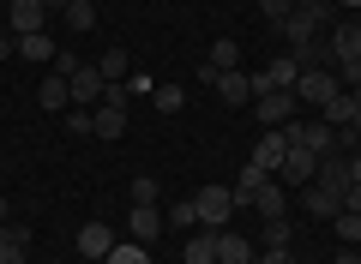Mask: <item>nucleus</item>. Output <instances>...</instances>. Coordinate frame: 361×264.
Here are the masks:
<instances>
[{
  "label": "nucleus",
  "instance_id": "bb28decb",
  "mask_svg": "<svg viewBox=\"0 0 361 264\" xmlns=\"http://www.w3.org/2000/svg\"><path fill=\"white\" fill-rule=\"evenodd\" d=\"M331 228H337V240H343V246H361V216H355V210H337Z\"/></svg>",
  "mask_w": 361,
  "mask_h": 264
},
{
  "label": "nucleus",
  "instance_id": "5701e85b",
  "mask_svg": "<svg viewBox=\"0 0 361 264\" xmlns=\"http://www.w3.org/2000/svg\"><path fill=\"white\" fill-rule=\"evenodd\" d=\"M253 210L265 216V222H277V216L289 210V199H283V187H277V180H271V187H265V192H259V199H253Z\"/></svg>",
  "mask_w": 361,
  "mask_h": 264
},
{
  "label": "nucleus",
  "instance_id": "c03bdc74",
  "mask_svg": "<svg viewBox=\"0 0 361 264\" xmlns=\"http://www.w3.org/2000/svg\"><path fill=\"white\" fill-rule=\"evenodd\" d=\"M0 240H6V228H0Z\"/></svg>",
  "mask_w": 361,
  "mask_h": 264
},
{
  "label": "nucleus",
  "instance_id": "f704fd0d",
  "mask_svg": "<svg viewBox=\"0 0 361 264\" xmlns=\"http://www.w3.org/2000/svg\"><path fill=\"white\" fill-rule=\"evenodd\" d=\"M253 264H295V258H289V246H265V252H253Z\"/></svg>",
  "mask_w": 361,
  "mask_h": 264
},
{
  "label": "nucleus",
  "instance_id": "ddd939ff",
  "mask_svg": "<svg viewBox=\"0 0 361 264\" xmlns=\"http://www.w3.org/2000/svg\"><path fill=\"white\" fill-rule=\"evenodd\" d=\"M217 90L223 102H229V108H241V102H253V73H241V66H229V73H217Z\"/></svg>",
  "mask_w": 361,
  "mask_h": 264
},
{
  "label": "nucleus",
  "instance_id": "2f4dec72",
  "mask_svg": "<svg viewBox=\"0 0 361 264\" xmlns=\"http://www.w3.org/2000/svg\"><path fill=\"white\" fill-rule=\"evenodd\" d=\"M211 66H217V73H229V66H235V42H229V37L211 49Z\"/></svg>",
  "mask_w": 361,
  "mask_h": 264
},
{
  "label": "nucleus",
  "instance_id": "a19ab883",
  "mask_svg": "<svg viewBox=\"0 0 361 264\" xmlns=\"http://www.w3.org/2000/svg\"><path fill=\"white\" fill-rule=\"evenodd\" d=\"M331 264H361V252H355V246H343V252H337Z\"/></svg>",
  "mask_w": 361,
  "mask_h": 264
},
{
  "label": "nucleus",
  "instance_id": "c756f323",
  "mask_svg": "<svg viewBox=\"0 0 361 264\" xmlns=\"http://www.w3.org/2000/svg\"><path fill=\"white\" fill-rule=\"evenodd\" d=\"M157 199H163V187L151 175H133V204H157Z\"/></svg>",
  "mask_w": 361,
  "mask_h": 264
},
{
  "label": "nucleus",
  "instance_id": "f03ea898",
  "mask_svg": "<svg viewBox=\"0 0 361 264\" xmlns=\"http://www.w3.org/2000/svg\"><path fill=\"white\" fill-rule=\"evenodd\" d=\"M337 90H343V78H337V66H313V73H301L295 78V102H331Z\"/></svg>",
  "mask_w": 361,
  "mask_h": 264
},
{
  "label": "nucleus",
  "instance_id": "a18cd8bd",
  "mask_svg": "<svg viewBox=\"0 0 361 264\" xmlns=\"http://www.w3.org/2000/svg\"><path fill=\"white\" fill-rule=\"evenodd\" d=\"M355 25H361V18H355Z\"/></svg>",
  "mask_w": 361,
  "mask_h": 264
},
{
  "label": "nucleus",
  "instance_id": "dca6fc26",
  "mask_svg": "<svg viewBox=\"0 0 361 264\" xmlns=\"http://www.w3.org/2000/svg\"><path fill=\"white\" fill-rule=\"evenodd\" d=\"M355 114H361V90H337V96L325 102V126H331V132H343Z\"/></svg>",
  "mask_w": 361,
  "mask_h": 264
},
{
  "label": "nucleus",
  "instance_id": "e433bc0d",
  "mask_svg": "<svg viewBox=\"0 0 361 264\" xmlns=\"http://www.w3.org/2000/svg\"><path fill=\"white\" fill-rule=\"evenodd\" d=\"M0 264H25V246L18 240H0Z\"/></svg>",
  "mask_w": 361,
  "mask_h": 264
},
{
  "label": "nucleus",
  "instance_id": "cd10ccee",
  "mask_svg": "<svg viewBox=\"0 0 361 264\" xmlns=\"http://www.w3.org/2000/svg\"><path fill=\"white\" fill-rule=\"evenodd\" d=\"M90 25H97V6H90V0H73V6H66V30H78V37H85Z\"/></svg>",
  "mask_w": 361,
  "mask_h": 264
},
{
  "label": "nucleus",
  "instance_id": "393cba45",
  "mask_svg": "<svg viewBox=\"0 0 361 264\" xmlns=\"http://www.w3.org/2000/svg\"><path fill=\"white\" fill-rule=\"evenodd\" d=\"M97 73H103L109 84H121V78H127V49H103V61H97Z\"/></svg>",
  "mask_w": 361,
  "mask_h": 264
},
{
  "label": "nucleus",
  "instance_id": "aec40b11",
  "mask_svg": "<svg viewBox=\"0 0 361 264\" xmlns=\"http://www.w3.org/2000/svg\"><path fill=\"white\" fill-rule=\"evenodd\" d=\"M180 264H217V228H199L187 240V252H180Z\"/></svg>",
  "mask_w": 361,
  "mask_h": 264
},
{
  "label": "nucleus",
  "instance_id": "c85d7f7f",
  "mask_svg": "<svg viewBox=\"0 0 361 264\" xmlns=\"http://www.w3.org/2000/svg\"><path fill=\"white\" fill-rule=\"evenodd\" d=\"M163 222H169V228H193V222H199V204H193V199H175Z\"/></svg>",
  "mask_w": 361,
  "mask_h": 264
},
{
  "label": "nucleus",
  "instance_id": "6ab92c4d",
  "mask_svg": "<svg viewBox=\"0 0 361 264\" xmlns=\"http://www.w3.org/2000/svg\"><path fill=\"white\" fill-rule=\"evenodd\" d=\"M319 187H331V192H349V156L343 151H331V156H319Z\"/></svg>",
  "mask_w": 361,
  "mask_h": 264
},
{
  "label": "nucleus",
  "instance_id": "a878e982",
  "mask_svg": "<svg viewBox=\"0 0 361 264\" xmlns=\"http://www.w3.org/2000/svg\"><path fill=\"white\" fill-rule=\"evenodd\" d=\"M103 264H151V252H145L139 240H115V252H109Z\"/></svg>",
  "mask_w": 361,
  "mask_h": 264
},
{
  "label": "nucleus",
  "instance_id": "7ed1b4c3",
  "mask_svg": "<svg viewBox=\"0 0 361 264\" xmlns=\"http://www.w3.org/2000/svg\"><path fill=\"white\" fill-rule=\"evenodd\" d=\"M193 204H199V222L205 228H229V216H235V192L229 187H199Z\"/></svg>",
  "mask_w": 361,
  "mask_h": 264
},
{
  "label": "nucleus",
  "instance_id": "6e6552de",
  "mask_svg": "<svg viewBox=\"0 0 361 264\" xmlns=\"http://www.w3.org/2000/svg\"><path fill=\"white\" fill-rule=\"evenodd\" d=\"M66 90H73V108H97V102H103V90H109V78L97 73V66H78V73L66 78Z\"/></svg>",
  "mask_w": 361,
  "mask_h": 264
},
{
  "label": "nucleus",
  "instance_id": "72a5a7b5",
  "mask_svg": "<svg viewBox=\"0 0 361 264\" xmlns=\"http://www.w3.org/2000/svg\"><path fill=\"white\" fill-rule=\"evenodd\" d=\"M265 246H289V222L277 216V222H265Z\"/></svg>",
  "mask_w": 361,
  "mask_h": 264
},
{
  "label": "nucleus",
  "instance_id": "a211bd4d",
  "mask_svg": "<svg viewBox=\"0 0 361 264\" xmlns=\"http://www.w3.org/2000/svg\"><path fill=\"white\" fill-rule=\"evenodd\" d=\"M37 102H42L49 114H66V108H73V90H66V78H61V73H49V78L37 84Z\"/></svg>",
  "mask_w": 361,
  "mask_h": 264
},
{
  "label": "nucleus",
  "instance_id": "b1692460",
  "mask_svg": "<svg viewBox=\"0 0 361 264\" xmlns=\"http://www.w3.org/2000/svg\"><path fill=\"white\" fill-rule=\"evenodd\" d=\"M151 102H157V114H180L187 108V84H157Z\"/></svg>",
  "mask_w": 361,
  "mask_h": 264
},
{
  "label": "nucleus",
  "instance_id": "39448f33",
  "mask_svg": "<svg viewBox=\"0 0 361 264\" xmlns=\"http://www.w3.org/2000/svg\"><path fill=\"white\" fill-rule=\"evenodd\" d=\"M42 25H49V6L42 0H6V30L13 37H37Z\"/></svg>",
  "mask_w": 361,
  "mask_h": 264
},
{
  "label": "nucleus",
  "instance_id": "412c9836",
  "mask_svg": "<svg viewBox=\"0 0 361 264\" xmlns=\"http://www.w3.org/2000/svg\"><path fill=\"white\" fill-rule=\"evenodd\" d=\"M217 264H253V246L229 228H217Z\"/></svg>",
  "mask_w": 361,
  "mask_h": 264
},
{
  "label": "nucleus",
  "instance_id": "58836bf2",
  "mask_svg": "<svg viewBox=\"0 0 361 264\" xmlns=\"http://www.w3.org/2000/svg\"><path fill=\"white\" fill-rule=\"evenodd\" d=\"M6 54H18V37H13V30H0V61H6Z\"/></svg>",
  "mask_w": 361,
  "mask_h": 264
},
{
  "label": "nucleus",
  "instance_id": "1a4fd4ad",
  "mask_svg": "<svg viewBox=\"0 0 361 264\" xmlns=\"http://www.w3.org/2000/svg\"><path fill=\"white\" fill-rule=\"evenodd\" d=\"M127 132V102H97L90 108V139H121Z\"/></svg>",
  "mask_w": 361,
  "mask_h": 264
},
{
  "label": "nucleus",
  "instance_id": "4be33fe9",
  "mask_svg": "<svg viewBox=\"0 0 361 264\" xmlns=\"http://www.w3.org/2000/svg\"><path fill=\"white\" fill-rule=\"evenodd\" d=\"M18 54H25V61H49L54 66V54H61V49H54V37H49V30H37V37H18Z\"/></svg>",
  "mask_w": 361,
  "mask_h": 264
},
{
  "label": "nucleus",
  "instance_id": "ea45409f",
  "mask_svg": "<svg viewBox=\"0 0 361 264\" xmlns=\"http://www.w3.org/2000/svg\"><path fill=\"white\" fill-rule=\"evenodd\" d=\"M349 156V180H361V151H343Z\"/></svg>",
  "mask_w": 361,
  "mask_h": 264
},
{
  "label": "nucleus",
  "instance_id": "7c9ffc66",
  "mask_svg": "<svg viewBox=\"0 0 361 264\" xmlns=\"http://www.w3.org/2000/svg\"><path fill=\"white\" fill-rule=\"evenodd\" d=\"M259 13H265V18H271V25H283V18H289V13H295V0H259Z\"/></svg>",
  "mask_w": 361,
  "mask_h": 264
},
{
  "label": "nucleus",
  "instance_id": "9d476101",
  "mask_svg": "<svg viewBox=\"0 0 361 264\" xmlns=\"http://www.w3.org/2000/svg\"><path fill=\"white\" fill-rule=\"evenodd\" d=\"M163 210H157V204H133V216H127V240H139V246H151L157 234H163Z\"/></svg>",
  "mask_w": 361,
  "mask_h": 264
},
{
  "label": "nucleus",
  "instance_id": "f3484780",
  "mask_svg": "<svg viewBox=\"0 0 361 264\" xmlns=\"http://www.w3.org/2000/svg\"><path fill=\"white\" fill-rule=\"evenodd\" d=\"M277 175L295 180V187H307V180L319 175V156H313V151H295V144H289V156H283V168H277Z\"/></svg>",
  "mask_w": 361,
  "mask_h": 264
},
{
  "label": "nucleus",
  "instance_id": "0eeeda50",
  "mask_svg": "<svg viewBox=\"0 0 361 264\" xmlns=\"http://www.w3.org/2000/svg\"><path fill=\"white\" fill-rule=\"evenodd\" d=\"M283 156H289V139H283V126H265V132H259V144H253V168L277 175V168H283Z\"/></svg>",
  "mask_w": 361,
  "mask_h": 264
},
{
  "label": "nucleus",
  "instance_id": "f257e3e1",
  "mask_svg": "<svg viewBox=\"0 0 361 264\" xmlns=\"http://www.w3.org/2000/svg\"><path fill=\"white\" fill-rule=\"evenodd\" d=\"M325 18H331V0H295V13L277 25V37H283L289 49H307V42H319Z\"/></svg>",
  "mask_w": 361,
  "mask_h": 264
},
{
  "label": "nucleus",
  "instance_id": "4c0bfd02",
  "mask_svg": "<svg viewBox=\"0 0 361 264\" xmlns=\"http://www.w3.org/2000/svg\"><path fill=\"white\" fill-rule=\"evenodd\" d=\"M343 210H355V216H361V180H349V192H343Z\"/></svg>",
  "mask_w": 361,
  "mask_h": 264
},
{
  "label": "nucleus",
  "instance_id": "f8f14e48",
  "mask_svg": "<svg viewBox=\"0 0 361 264\" xmlns=\"http://www.w3.org/2000/svg\"><path fill=\"white\" fill-rule=\"evenodd\" d=\"M271 180H277V175H265V168H253V163H247L241 175H235V187H229V192H235V210H253V199L271 187Z\"/></svg>",
  "mask_w": 361,
  "mask_h": 264
},
{
  "label": "nucleus",
  "instance_id": "473e14b6",
  "mask_svg": "<svg viewBox=\"0 0 361 264\" xmlns=\"http://www.w3.org/2000/svg\"><path fill=\"white\" fill-rule=\"evenodd\" d=\"M337 78H343V90H361V54H355V61H343V66H337Z\"/></svg>",
  "mask_w": 361,
  "mask_h": 264
},
{
  "label": "nucleus",
  "instance_id": "79ce46f5",
  "mask_svg": "<svg viewBox=\"0 0 361 264\" xmlns=\"http://www.w3.org/2000/svg\"><path fill=\"white\" fill-rule=\"evenodd\" d=\"M0 222H6V199H0Z\"/></svg>",
  "mask_w": 361,
  "mask_h": 264
},
{
  "label": "nucleus",
  "instance_id": "423d86ee",
  "mask_svg": "<svg viewBox=\"0 0 361 264\" xmlns=\"http://www.w3.org/2000/svg\"><path fill=\"white\" fill-rule=\"evenodd\" d=\"M295 90H271V96H253V114H259V126H289L295 120Z\"/></svg>",
  "mask_w": 361,
  "mask_h": 264
},
{
  "label": "nucleus",
  "instance_id": "2eb2a0df",
  "mask_svg": "<svg viewBox=\"0 0 361 264\" xmlns=\"http://www.w3.org/2000/svg\"><path fill=\"white\" fill-rule=\"evenodd\" d=\"M301 204H307L319 222H331V216L343 210V192H331V187H319V180H307V187H301Z\"/></svg>",
  "mask_w": 361,
  "mask_h": 264
},
{
  "label": "nucleus",
  "instance_id": "4468645a",
  "mask_svg": "<svg viewBox=\"0 0 361 264\" xmlns=\"http://www.w3.org/2000/svg\"><path fill=\"white\" fill-rule=\"evenodd\" d=\"M355 54H361V25H337L331 37H325V61H331V66L355 61Z\"/></svg>",
  "mask_w": 361,
  "mask_h": 264
},
{
  "label": "nucleus",
  "instance_id": "20e7f679",
  "mask_svg": "<svg viewBox=\"0 0 361 264\" xmlns=\"http://www.w3.org/2000/svg\"><path fill=\"white\" fill-rule=\"evenodd\" d=\"M283 139L295 144V151H313V156H331V151H337V132H331L325 120H319V126H301V120H289V126H283Z\"/></svg>",
  "mask_w": 361,
  "mask_h": 264
},
{
  "label": "nucleus",
  "instance_id": "9b49d317",
  "mask_svg": "<svg viewBox=\"0 0 361 264\" xmlns=\"http://www.w3.org/2000/svg\"><path fill=\"white\" fill-rule=\"evenodd\" d=\"M115 240H121V234H115L109 222H85V228H78V252H85V258H97V264L115 252Z\"/></svg>",
  "mask_w": 361,
  "mask_h": 264
},
{
  "label": "nucleus",
  "instance_id": "37998d69",
  "mask_svg": "<svg viewBox=\"0 0 361 264\" xmlns=\"http://www.w3.org/2000/svg\"><path fill=\"white\" fill-rule=\"evenodd\" d=\"M343 6H355V13H361V0H343Z\"/></svg>",
  "mask_w": 361,
  "mask_h": 264
},
{
  "label": "nucleus",
  "instance_id": "c9c22d12",
  "mask_svg": "<svg viewBox=\"0 0 361 264\" xmlns=\"http://www.w3.org/2000/svg\"><path fill=\"white\" fill-rule=\"evenodd\" d=\"M66 132H90V108H66Z\"/></svg>",
  "mask_w": 361,
  "mask_h": 264
}]
</instances>
